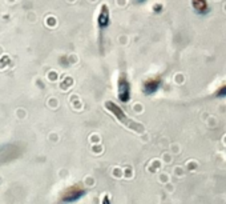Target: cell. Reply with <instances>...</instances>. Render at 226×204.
Here are the masks:
<instances>
[{
    "label": "cell",
    "instance_id": "obj_5",
    "mask_svg": "<svg viewBox=\"0 0 226 204\" xmlns=\"http://www.w3.org/2000/svg\"><path fill=\"white\" fill-rule=\"evenodd\" d=\"M192 5L195 13H198V15H206L209 12V4L206 0H192Z\"/></svg>",
    "mask_w": 226,
    "mask_h": 204
},
{
    "label": "cell",
    "instance_id": "obj_3",
    "mask_svg": "<svg viewBox=\"0 0 226 204\" xmlns=\"http://www.w3.org/2000/svg\"><path fill=\"white\" fill-rule=\"evenodd\" d=\"M85 193H87V189L85 188H83L80 185H73V187L64 191V193H63V196H61V200L64 203H73V201H77V200H80L81 197H84Z\"/></svg>",
    "mask_w": 226,
    "mask_h": 204
},
{
    "label": "cell",
    "instance_id": "obj_8",
    "mask_svg": "<svg viewBox=\"0 0 226 204\" xmlns=\"http://www.w3.org/2000/svg\"><path fill=\"white\" fill-rule=\"evenodd\" d=\"M101 204H112L111 197L108 196V195H105V196L103 197V203H101Z\"/></svg>",
    "mask_w": 226,
    "mask_h": 204
},
{
    "label": "cell",
    "instance_id": "obj_7",
    "mask_svg": "<svg viewBox=\"0 0 226 204\" xmlns=\"http://www.w3.org/2000/svg\"><path fill=\"white\" fill-rule=\"evenodd\" d=\"M214 96L218 97V99H223V97H226V84L221 85L217 91L214 92Z\"/></svg>",
    "mask_w": 226,
    "mask_h": 204
},
{
    "label": "cell",
    "instance_id": "obj_4",
    "mask_svg": "<svg viewBox=\"0 0 226 204\" xmlns=\"http://www.w3.org/2000/svg\"><path fill=\"white\" fill-rule=\"evenodd\" d=\"M161 85H162V80L158 76L149 77L142 84V92L145 95H153V93H156L158 89L161 88Z\"/></svg>",
    "mask_w": 226,
    "mask_h": 204
},
{
    "label": "cell",
    "instance_id": "obj_9",
    "mask_svg": "<svg viewBox=\"0 0 226 204\" xmlns=\"http://www.w3.org/2000/svg\"><path fill=\"white\" fill-rule=\"evenodd\" d=\"M136 1H137V3H144L145 0H136Z\"/></svg>",
    "mask_w": 226,
    "mask_h": 204
},
{
    "label": "cell",
    "instance_id": "obj_6",
    "mask_svg": "<svg viewBox=\"0 0 226 204\" xmlns=\"http://www.w3.org/2000/svg\"><path fill=\"white\" fill-rule=\"evenodd\" d=\"M97 23H99L100 30H105V28L109 25V12H108L107 7L104 5L101 12L99 15V19H97Z\"/></svg>",
    "mask_w": 226,
    "mask_h": 204
},
{
    "label": "cell",
    "instance_id": "obj_2",
    "mask_svg": "<svg viewBox=\"0 0 226 204\" xmlns=\"http://www.w3.org/2000/svg\"><path fill=\"white\" fill-rule=\"evenodd\" d=\"M117 95H119V100L121 103H128L132 97V88H130V83L127 79L125 75L119 77L117 80Z\"/></svg>",
    "mask_w": 226,
    "mask_h": 204
},
{
    "label": "cell",
    "instance_id": "obj_1",
    "mask_svg": "<svg viewBox=\"0 0 226 204\" xmlns=\"http://www.w3.org/2000/svg\"><path fill=\"white\" fill-rule=\"evenodd\" d=\"M105 108H107L108 111L112 113V116L125 128H128L130 131L137 132V134H142V132H144L142 124H140V123H137V121H134V120L130 119L119 104L113 103V101H107V103H105Z\"/></svg>",
    "mask_w": 226,
    "mask_h": 204
}]
</instances>
